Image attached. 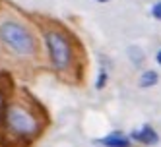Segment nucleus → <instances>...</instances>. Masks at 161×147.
<instances>
[{
	"instance_id": "obj_5",
	"label": "nucleus",
	"mask_w": 161,
	"mask_h": 147,
	"mask_svg": "<svg viewBox=\"0 0 161 147\" xmlns=\"http://www.w3.org/2000/svg\"><path fill=\"white\" fill-rule=\"evenodd\" d=\"M101 143L109 145V147H128V139L122 138L120 134H113V135H109V138H105Z\"/></svg>"
},
{
	"instance_id": "obj_4",
	"label": "nucleus",
	"mask_w": 161,
	"mask_h": 147,
	"mask_svg": "<svg viewBox=\"0 0 161 147\" xmlns=\"http://www.w3.org/2000/svg\"><path fill=\"white\" fill-rule=\"evenodd\" d=\"M134 138H138V139L144 141V143H149V145L157 143V134L153 132V128H149V126H144L142 132H140V134H136Z\"/></svg>"
},
{
	"instance_id": "obj_1",
	"label": "nucleus",
	"mask_w": 161,
	"mask_h": 147,
	"mask_svg": "<svg viewBox=\"0 0 161 147\" xmlns=\"http://www.w3.org/2000/svg\"><path fill=\"white\" fill-rule=\"evenodd\" d=\"M0 39L12 52L21 56L33 54V50H35V41L29 35V31L14 21H6L0 25Z\"/></svg>"
},
{
	"instance_id": "obj_7",
	"label": "nucleus",
	"mask_w": 161,
	"mask_h": 147,
	"mask_svg": "<svg viewBox=\"0 0 161 147\" xmlns=\"http://www.w3.org/2000/svg\"><path fill=\"white\" fill-rule=\"evenodd\" d=\"M153 16H155L157 19H161V2H157V4L153 6Z\"/></svg>"
},
{
	"instance_id": "obj_9",
	"label": "nucleus",
	"mask_w": 161,
	"mask_h": 147,
	"mask_svg": "<svg viewBox=\"0 0 161 147\" xmlns=\"http://www.w3.org/2000/svg\"><path fill=\"white\" fill-rule=\"evenodd\" d=\"M99 2H107V0H99Z\"/></svg>"
},
{
	"instance_id": "obj_8",
	"label": "nucleus",
	"mask_w": 161,
	"mask_h": 147,
	"mask_svg": "<svg viewBox=\"0 0 161 147\" xmlns=\"http://www.w3.org/2000/svg\"><path fill=\"white\" fill-rule=\"evenodd\" d=\"M157 62H159V64H161V50H159V52H157Z\"/></svg>"
},
{
	"instance_id": "obj_3",
	"label": "nucleus",
	"mask_w": 161,
	"mask_h": 147,
	"mask_svg": "<svg viewBox=\"0 0 161 147\" xmlns=\"http://www.w3.org/2000/svg\"><path fill=\"white\" fill-rule=\"evenodd\" d=\"M8 124L14 132L21 134V135L37 132V120L33 118L27 110L19 108V107H14V108L8 110Z\"/></svg>"
},
{
	"instance_id": "obj_2",
	"label": "nucleus",
	"mask_w": 161,
	"mask_h": 147,
	"mask_svg": "<svg viewBox=\"0 0 161 147\" xmlns=\"http://www.w3.org/2000/svg\"><path fill=\"white\" fill-rule=\"evenodd\" d=\"M47 45H49V50H51V58L58 70H64V68L70 66L72 50H70L68 41L60 33H47Z\"/></svg>"
},
{
	"instance_id": "obj_6",
	"label": "nucleus",
	"mask_w": 161,
	"mask_h": 147,
	"mask_svg": "<svg viewBox=\"0 0 161 147\" xmlns=\"http://www.w3.org/2000/svg\"><path fill=\"white\" fill-rule=\"evenodd\" d=\"M157 81V74L155 72H146L142 76V85H153Z\"/></svg>"
}]
</instances>
